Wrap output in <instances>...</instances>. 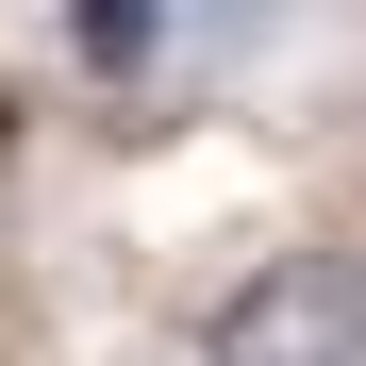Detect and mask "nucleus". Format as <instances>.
I'll return each mask as SVG.
<instances>
[{
    "instance_id": "nucleus-1",
    "label": "nucleus",
    "mask_w": 366,
    "mask_h": 366,
    "mask_svg": "<svg viewBox=\"0 0 366 366\" xmlns=\"http://www.w3.org/2000/svg\"><path fill=\"white\" fill-rule=\"evenodd\" d=\"M200 366H366V267L350 250H267L200 300Z\"/></svg>"
},
{
    "instance_id": "nucleus-2",
    "label": "nucleus",
    "mask_w": 366,
    "mask_h": 366,
    "mask_svg": "<svg viewBox=\"0 0 366 366\" xmlns=\"http://www.w3.org/2000/svg\"><path fill=\"white\" fill-rule=\"evenodd\" d=\"M167 17H183V0H67V67H84V84H150Z\"/></svg>"
},
{
    "instance_id": "nucleus-3",
    "label": "nucleus",
    "mask_w": 366,
    "mask_h": 366,
    "mask_svg": "<svg viewBox=\"0 0 366 366\" xmlns=\"http://www.w3.org/2000/svg\"><path fill=\"white\" fill-rule=\"evenodd\" d=\"M0 167H17V84H0Z\"/></svg>"
},
{
    "instance_id": "nucleus-4",
    "label": "nucleus",
    "mask_w": 366,
    "mask_h": 366,
    "mask_svg": "<svg viewBox=\"0 0 366 366\" xmlns=\"http://www.w3.org/2000/svg\"><path fill=\"white\" fill-rule=\"evenodd\" d=\"M200 17H283V0H200Z\"/></svg>"
}]
</instances>
